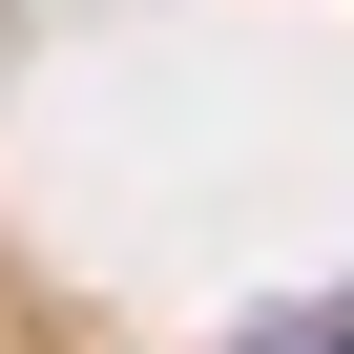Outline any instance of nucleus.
I'll return each instance as SVG.
<instances>
[{
    "label": "nucleus",
    "instance_id": "f257e3e1",
    "mask_svg": "<svg viewBox=\"0 0 354 354\" xmlns=\"http://www.w3.org/2000/svg\"><path fill=\"white\" fill-rule=\"evenodd\" d=\"M271 354H354V313H313V333H271Z\"/></svg>",
    "mask_w": 354,
    "mask_h": 354
}]
</instances>
